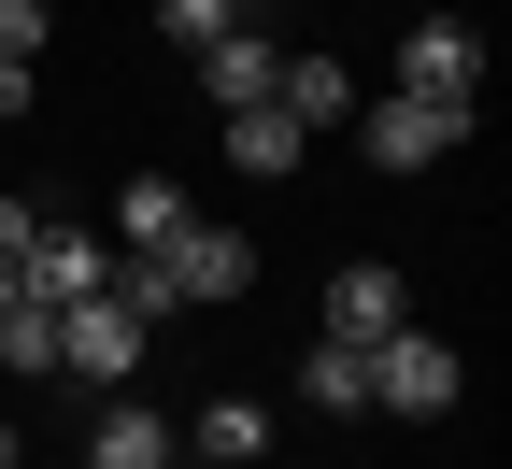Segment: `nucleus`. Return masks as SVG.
Listing matches in <instances>:
<instances>
[{
	"label": "nucleus",
	"mask_w": 512,
	"mask_h": 469,
	"mask_svg": "<svg viewBox=\"0 0 512 469\" xmlns=\"http://www.w3.org/2000/svg\"><path fill=\"white\" fill-rule=\"evenodd\" d=\"M157 271H171V299H185V313H214V299H242V285H256V242H242V228H185Z\"/></svg>",
	"instance_id": "6"
},
{
	"label": "nucleus",
	"mask_w": 512,
	"mask_h": 469,
	"mask_svg": "<svg viewBox=\"0 0 512 469\" xmlns=\"http://www.w3.org/2000/svg\"><path fill=\"white\" fill-rule=\"evenodd\" d=\"M29 228H43L29 199H0V271H15V256H29Z\"/></svg>",
	"instance_id": "18"
},
{
	"label": "nucleus",
	"mask_w": 512,
	"mask_h": 469,
	"mask_svg": "<svg viewBox=\"0 0 512 469\" xmlns=\"http://www.w3.org/2000/svg\"><path fill=\"white\" fill-rule=\"evenodd\" d=\"M299 157H313V128H299L285 100H256V114H228V171H256V185H285Z\"/></svg>",
	"instance_id": "11"
},
{
	"label": "nucleus",
	"mask_w": 512,
	"mask_h": 469,
	"mask_svg": "<svg viewBox=\"0 0 512 469\" xmlns=\"http://www.w3.org/2000/svg\"><path fill=\"white\" fill-rule=\"evenodd\" d=\"M185 455H200V469H271V413H256V398H200Z\"/></svg>",
	"instance_id": "12"
},
{
	"label": "nucleus",
	"mask_w": 512,
	"mask_h": 469,
	"mask_svg": "<svg viewBox=\"0 0 512 469\" xmlns=\"http://www.w3.org/2000/svg\"><path fill=\"white\" fill-rule=\"evenodd\" d=\"M299 398H313V413H370V342H313L299 356Z\"/></svg>",
	"instance_id": "15"
},
{
	"label": "nucleus",
	"mask_w": 512,
	"mask_h": 469,
	"mask_svg": "<svg viewBox=\"0 0 512 469\" xmlns=\"http://www.w3.org/2000/svg\"><path fill=\"white\" fill-rule=\"evenodd\" d=\"M271 72H285V57H271V43H256L242 15H228V29L200 43V100H214V114H256V100H271Z\"/></svg>",
	"instance_id": "9"
},
{
	"label": "nucleus",
	"mask_w": 512,
	"mask_h": 469,
	"mask_svg": "<svg viewBox=\"0 0 512 469\" xmlns=\"http://www.w3.org/2000/svg\"><path fill=\"white\" fill-rule=\"evenodd\" d=\"M0 57H43V0H0Z\"/></svg>",
	"instance_id": "17"
},
{
	"label": "nucleus",
	"mask_w": 512,
	"mask_h": 469,
	"mask_svg": "<svg viewBox=\"0 0 512 469\" xmlns=\"http://www.w3.org/2000/svg\"><path fill=\"white\" fill-rule=\"evenodd\" d=\"M399 86H413V100H456V114H484V43H470L456 15H413V29H399Z\"/></svg>",
	"instance_id": "4"
},
{
	"label": "nucleus",
	"mask_w": 512,
	"mask_h": 469,
	"mask_svg": "<svg viewBox=\"0 0 512 469\" xmlns=\"http://www.w3.org/2000/svg\"><path fill=\"white\" fill-rule=\"evenodd\" d=\"M15 285L72 313V299H100V285H114V242H100V228H29V256H15Z\"/></svg>",
	"instance_id": "5"
},
{
	"label": "nucleus",
	"mask_w": 512,
	"mask_h": 469,
	"mask_svg": "<svg viewBox=\"0 0 512 469\" xmlns=\"http://www.w3.org/2000/svg\"><path fill=\"white\" fill-rule=\"evenodd\" d=\"M228 15H242V0H157V43H171V57H200Z\"/></svg>",
	"instance_id": "16"
},
{
	"label": "nucleus",
	"mask_w": 512,
	"mask_h": 469,
	"mask_svg": "<svg viewBox=\"0 0 512 469\" xmlns=\"http://www.w3.org/2000/svg\"><path fill=\"white\" fill-rule=\"evenodd\" d=\"M0 128H29V57H0Z\"/></svg>",
	"instance_id": "19"
},
{
	"label": "nucleus",
	"mask_w": 512,
	"mask_h": 469,
	"mask_svg": "<svg viewBox=\"0 0 512 469\" xmlns=\"http://www.w3.org/2000/svg\"><path fill=\"white\" fill-rule=\"evenodd\" d=\"M0 370H29V384H57V299H29L15 271H0Z\"/></svg>",
	"instance_id": "13"
},
{
	"label": "nucleus",
	"mask_w": 512,
	"mask_h": 469,
	"mask_svg": "<svg viewBox=\"0 0 512 469\" xmlns=\"http://www.w3.org/2000/svg\"><path fill=\"white\" fill-rule=\"evenodd\" d=\"M171 455H185V427L157 413V398H128V384H114V413L86 427V469H171Z\"/></svg>",
	"instance_id": "7"
},
{
	"label": "nucleus",
	"mask_w": 512,
	"mask_h": 469,
	"mask_svg": "<svg viewBox=\"0 0 512 469\" xmlns=\"http://www.w3.org/2000/svg\"><path fill=\"white\" fill-rule=\"evenodd\" d=\"M370 398H384V413H456V342H427V327L399 313V327H384V342H370Z\"/></svg>",
	"instance_id": "3"
},
{
	"label": "nucleus",
	"mask_w": 512,
	"mask_h": 469,
	"mask_svg": "<svg viewBox=\"0 0 512 469\" xmlns=\"http://www.w3.org/2000/svg\"><path fill=\"white\" fill-rule=\"evenodd\" d=\"M356 143H370V171H427V157H456L484 114H456V100H413V86H384L370 114H342Z\"/></svg>",
	"instance_id": "2"
},
{
	"label": "nucleus",
	"mask_w": 512,
	"mask_h": 469,
	"mask_svg": "<svg viewBox=\"0 0 512 469\" xmlns=\"http://www.w3.org/2000/svg\"><path fill=\"white\" fill-rule=\"evenodd\" d=\"M271 100H285L299 128H342V114H356V72H342V57H285V72H271Z\"/></svg>",
	"instance_id": "14"
},
{
	"label": "nucleus",
	"mask_w": 512,
	"mask_h": 469,
	"mask_svg": "<svg viewBox=\"0 0 512 469\" xmlns=\"http://www.w3.org/2000/svg\"><path fill=\"white\" fill-rule=\"evenodd\" d=\"M143 356H157V342H143V313H128L114 285L57 313V384H100V398H114V384H143Z\"/></svg>",
	"instance_id": "1"
},
{
	"label": "nucleus",
	"mask_w": 512,
	"mask_h": 469,
	"mask_svg": "<svg viewBox=\"0 0 512 469\" xmlns=\"http://www.w3.org/2000/svg\"><path fill=\"white\" fill-rule=\"evenodd\" d=\"M185 228H200V199H185L171 171H143V185H128V199H114V256H171Z\"/></svg>",
	"instance_id": "10"
},
{
	"label": "nucleus",
	"mask_w": 512,
	"mask_h": 469,
	"mask_svg": "<svg viewBox=\"0 0 512 469\" xmlns=\"http://www.w3.org/2000/svg\"><path fill=\"white\" fill-rule=\"evenodd\" d=\"M0 469H29V441H15V413H0Z\"/></svg>",
	"instance_id": "20"
},
{
	"label": "nucleus",
	"mask_w": 512,
	"mask_h": 469,
	"mask_svg": "<svg viewBox=\"0 0 512 469\" xmlns=\"http://www.w3.org/2000/svg\"><path fill=\"white\" fill-rule=\"evenodd\" d=\"M399 313H413V299H399L384 256H342V271H328V342H384Z\"/></svg>",
	"instance_id": "8"
},
{
	"label": "nucleus",
	"mask_w": 512,
	"mask_h": 469,
	"mask_svg": "<svg viewBox=\"0 0 512 469\" xmlns=\"http://www.w3.org/2000/svg\"><path fill=\"white\" fill-rule=\"evenodd\" d=\"M171 469H200V455H171Z\"/></svg>",
	"instance_id": "21"
}]
</instances>
